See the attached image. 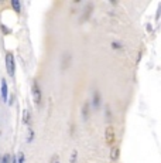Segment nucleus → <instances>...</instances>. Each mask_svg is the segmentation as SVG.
Wrapping results in <instances>:
<instances>
[{"mask_svg":"<svg viewBox=\"0 0 161 163\" xmlns=\"http://www.w3.org/2000/svg\"><path fill=\"white\" fill-rule=\"evenodd\" d=\"M9 160H10L9 155H4L3 159H0V163H9Z\"/></svg>","mask_w":161,"mask_h":163,"instance_id":"nucleus-8","label":"nucleus"},{"mask_svg":"<svg viewBox=\"0 0 161 163\" xmlns=\"http://www.w3.org/2000/svg\"><path fill=\"white\" fill-rule=\"evenodd\" d=\"M12 6H13V9H14L16 12L20 13V2H18V0H13V2H12Z\"/></svg>","mask_w":161,"mask_h":163,"instance_id":"nucleus-6","label":"nucleus"},{"mask_svg":"<svg viewBox=\"0 0 161 163\" xmlns=\"http://www.w3.org/2000/svg\"><path fill=\"white\" fill-rule=\"evenodd\" d=\"M106 141L107 143H113V141H115V131L112 126H107L106 129Z\"/></svg>","mask_w":161,"mask_h":163,"instance_id":"nucleus-3","label":"nucleus"},{"mask_svg":"<svg viewBox=\"0 0 161 163\" xmlns=\"http://www.w3.org/2000/svg\"><path fill=\"white\" fill-rule=\"evenodd\" d=\"M23 114H24V115H23V119H24V122L28 123V111H24Z\"/></svg>","mask_w":161,"mask_h":163,"instance_id":"nucleus-9","label":"nucleus"},{"mask_svg":"<svg viewBox=\"0 0 161 163\" xmlns=\"http://www.w3.org/2000/svg\"><path fill=\"white\" fill-rule=\"evenodd\" d=\"M57 163H58V162H57Z\"/></svg>","mask_w":161,"mask_h":163,"instance_id":"nucleus-10","label":"nucleus"},{"mask_svg":"<svg viewBox=\"0 0 161 163\" xmlns=\"http://www.w3.org/2000/svg\"><path fill=\"white\" fill-rule=\"evenodd\" d=\"M2 96H3V101H7V82H6V80H2Z\"/></svg>","mask_w":161,"mask_h":163,"instance_id":"nucleus-4","label":"nucleus"},{"mask_svg":"<svg viewBox=\"0 0 161 163\" xmlns=\"http://www.w3.org/2000/svg\"><path fill=\"white\" fill-rule=\"evenodd\" d=\"M33 98L36 104H40L41 102V91H40V85L37 81L33 82Z\"/></svg>","mask_w":161,"mask_h":163,"instance_id":"nucleus-2","label":"nucleus"},{"mask_svg":"<svg viewBox=\"0 0 161 163\" xmlns=\"http://www.w3.org/2000/svg\"><path fill=\"white\" fill-rule=\"evenodd\" d=\"M117 155H119V149L115 146V148H112V153H110V159H112V160H116V159H117Z\"/></svg>","mask_w":161,"mask_h":163,"instance_id":"nucleus-5","label":"nucleus"},{"mask_svg":"<svg viewBox=\"0 0 161 163\" xmlns=\"http://www.w3.org/2000/svg\"><path fill=\"white\" fill-rule=\"evenodd\" d=\"M16 162H17V163H24V153H23V152H20V153L17 155Z\"/></svg>","mask_w":161,"mask_h":163,"instance_id":"nucleus-7","label":"nucleus"},{"mask_svg":"<svg viewBox=\"0 0 161 163\" xmlns=\"http://www.w3.org/2000/svg\"><path fill=\"white\" fill-rule=\"evenodd\" d=\"M6 68H7V72H9L10 77H14L16 64H14V56H13L12 52H7L6 54Z\"/></svg>","mask_w":161,"mask_h":163,"instance_id":"nucleus-1","label":"nucleus"}]
</instances>
